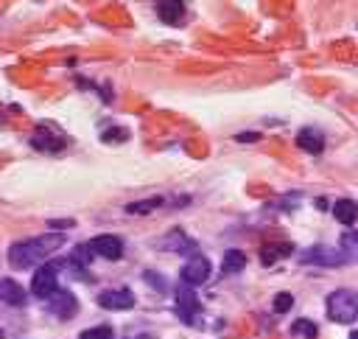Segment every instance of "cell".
<instances>
[{
    "label": "cell",
    "mask_w": 358,
    "mask_h": 339,
    "mask_svg": "<svg viewBox=\"0 0 358 339\" xmlns=\"http://www.w3.org/2000/svg\"><path fill=\"white\" fill-rule=\"evenodd\" d=\"M62 247H64L62 233L34 235V238H25V241H17V244L8 247V263L14 269H34V266H42V261L50 258Z\"/></svg>",
    "instance_id": "obj_1"
},
{
    "label": "cell",
    "mask_w": 358,
    "mask_h": 339,
    "mask_svg": "<svg viewBox=\"0 0 358 339\" xmlns=\"http://www.w3.org/2000/svg\"><path fill=\"white\" fill-rule=\"evenodd\" d=\"M324 308H327V317H330L333 322L350 325V322L358 319V291H352V289H336V291L327 297Z\"/></svg>",
    "instance_id": "obj_2"
},
{
    "label": "cell",
    "mask_w": 358,
    "mask_h": 339,
    "mask_svg": "<svg viewBox=\"0 0 358 339\" xmlns=\"http://www.w3.org/2000/svg\"><path fill=\"white\" fill-rule=\"evenodd\" d=\"M296 261L310 263V266H344L350 261V255L344 249H336V247H327V244H313V247L296 252Z\"/></svg>",
    "instance_id": "obj_3"
},
{
    "label": "cell",
    "mask_w": 358,
    "mask_h": 339,
    "mask_svg": "<svg viewBox=\"0 0 358 339\" xmlns=\"http://www.w3.org/2000/svg\"><path fill=\"white\" fill-rule=\"evenodd\" d=\"M173 303H176V317L185 322V325H199V314H201V303L193 291V286L182 283L176 286V294H173Z\"/></svg>",
    "instance_id": "obj_4"
},
{
    "label": "cell",
    "mask_w": 358,
    "mask_h": 339,
    "mask_svg": "<svg viewBox=\"0 0 358 339\" xmlns=\"http://www.w3.org/2000/svg\"><path fill=\"white\" fill-rule=\"evenodd\" d=\"M56 263H42L36 266L34 277H31V294L39 297V300H48L56 289H59V280H56Z\"/></svg>",
    "instance_id": "obj_5"
},
{
    "label": "cell",
    "mask_w": 358,
    "mask_h": 339,
    "mask_svg": "<svg viewBox=\"0 0 358 339\" xmlns=\"http://www.w3.org/2000/svg\"><path fill=\"white\" fill-rule=\"evenodd\" d=\"M45 308H48L53 317H59V319H70V317L78 311V300H76V294H73L70 289H56V291L45 300Z\"/></svg>",
    "instance_id": "obj_6"
},
{
    "label": "cell",
    "mask_w": 358,
    "mask_h": 339,
    "mask_svg": "<svg viewBox=\"0 0 358 339\" xmlns=\"http://www.w3.org/2000/svg\"><path fill=\"white\" fill-rule=\"evenodd\" d=\"M87 247L92 249L95 258H106V261H117V258H123V241H120L117 235H109V233L90 238Z\"/></svg>",
    "instance_id": "obj_7"
},
{
    "label": "cell",
    "mask_w": 358,
    "mask_h": 339,
    "mask_svg": "<svg viewBox=\"0 0 358 339\" xmlns=\"http://www.w3.org/2000/svg\"><path fill=\"white\" fill-rule=\"evenodd\" d=\"M210 280V261L204 255H190V261L182 266V283L187 286H201Z\"/></svg>",
    "instance_id": "obj_8"
},
{
    "label": "cell",
    "mask_w": 358,
    "mask_h": 339,
    "mask_svg": "<svg viewBox=\"0 0 358 339\" xmlns=\"http://www.w3.org/2000/svg\"><path fill=\"white\" fill-rule=\"evenodd\" d=\"M98 305L106 311H126L134 305V294L129 289H103L98 294Z\"/></svg>",
    "instance_id": "obj_9"
},
{
    "label": "cell",
    "mask_w": 358,
    "mask_h": 339,
    "mask_svg": "<svg viewBox=\"0 0 358 339\" xmlns=\"http://www.w3.org/2000/svg\"><path fill=\"white\" fill-rule=\"evenodd\" d=\"M31 146H34V148H39V151L53 154V151H62V148L67 146V137H64V134L50 132L48 126H36V132H34V137H31Z\"/></svg>",
    "instance_id": "obj_10"
},
{
    "label": "cell",
    "mask_w": 358,
    "mask_h": 339,
    "mask_svg": "<svg viewBox=\"0 0 358 339\" xmlns=\"http://www.w3.org/2000/svg\"><path fill=\"white\" fill-rule=\"evenodd\" d=\"M0 303L6 305H25L28 303V291L11 280V277H0Z\"/></svg>",
    "instance_id": "obj_11"
},
{
    "label": "cell",
    "mask_w": 358,
    "mask_h": 339,
    "mask_svg": "<svg viewBox=\"0 0 358 339\" xmlns=\"http://www.w3.org/2000/svg\"><path fill=\"white\" fill-rule=\"evenodd\" d=\"M296 146H299L302 151H308V154H322V151H324V137H322L319 129L305 126V129H299V134H296Z\"/></svg>",
    "instance_id": "obj_12"
},
{
    "label": "cell",
    "mask_w": 358,
    "mask_h": 339,
    "mask_svg": "<svg viewBox=\"0 0 358 339\" xmlns=\"http://www.w3.org/2000/svg\"><path fill=\"white\" fill-rule=\"evenodd\" d=\"M157 17L165 25H176L185 17V0H157Z\"/></svg>",
    "instance_id": "obj_13"
},
{
    "label": "cell",
    "mask_w": 358,
    "mask_h": 339,
    "mask_svg": "<svg viewBox=\"0 0 358 339\" xmlns=\"http://www.w3.org/2000/svg\"><path fill=\"white\" fill-rule=\"evenodd\" d=\"M159 247L162 249H171V252H185V255H196V244L185 235V233H179V230H173V233H168L165 238H159Z\"/></svg>",
    "instance_id": "obj_14"
},
{
    "label": "cell",
    "mask_w": 358,
    "mask_h": 339,
    "mask_svg": "<svg viewBox=\"0 0 358 339\" xmlns=\"http://www.w3.org/2000/svg\"><path fill=\"white\" fill-rule=\"evenodd\" d=\"M333 216H336V221H338V224L352 227V224H355V219H358V205H355L352 199H338V202L333 205Z\"/></svg>",
    "instance_id": "obj_15"
},
{
    "label": "cell",
    "mask_w": 358,
    "mask_h": 339,
    "mask_svg": "<svg viewBox=\"0 0 358 339\" xmlns=\"http://www.w3.org/2000/svg\"><path fill=\"white\" fill-rule=\"evenodd\" d=\"M246 266V255L241 252V249H227L224 252V261H221V272L224 275H235V272H241Z\"/></svg>",
    "instance_id": "obj_16"
},
{
    "label": "cell",
    "mask_w": 358,
    "mask_h": 339,
    "mask_svg": "<svg viewBox=\"0 0 358 339\" xmlns=\"http://www.w3.org/2000/svg\"><path fill=\"white\" fill-rule=\"evenodd\" d=\"M291 244H268V247H263V252H260V263L263 266H271L277 258H285V255H291Z\"/></svg>",
    "instance_id": "obj_17"
},
{
    "label": "cell",
    "mask_w": 358,
    "mask_h": 339,
    "mask_svg": "<svg viewBox=\"0 0 358 339\" xmlns=\"http://www.w3.org/2000/svg\"><path fill=\"white\" fill-rule=\"evenodd\" d=\"M162 202H165L162 196H151V199H143V202H131V205H126V213H131V216H143V213L157 210Z\"/></svg>",
    "instance_id": "obj_18"
},
{
    "label": "cell",
    "mask_w": 358,
    "mask_h": 339,
    "mask_svg": "<svg viewBox=\"0 0 358 339\" xmlns=\"http://www.w3.org/2000/svg\"><path fill=\"white\" fill-rule=\"evenodd\" d=\"M291 333L299 336V339H316L319 328H316V322H310V319H296V322L291 325Z\"/></svg>",
    "instance_id": "obj_19"
},
{
    "label": "cell",
    "mask_w": 358,
    "mask_h": 339,
    "mask_svg": "<svg viewBox=\"0 0 358 339\" xmlns=\"http://www.w3.org/2000/svg\"><path fill=\"white\" fill-rule=\"evenodd\" d=\"M78 339H115V331H112L109 325H95V328L81 331Z\"/></svg>",
    "instance_id": "obj_20"
},
{
    "label": "cell",
    "mask_w": 358,
    "mask_h": 339,
    "mask_svg": "<svg viewBox=\"0 0 358 339\" xmlns=\"http://www.w3.org/2000/svg\"><path fill=\"white\" fill-rule=\"evenodd\" d=\"M341 249H344L350 258L358 261V233H355V230H347V233L341 235Z\"/></svg>",
    "instance_id": "obj_21"
},
{
    "label": "cell",
    "mask_w": 358,
    "mask_h": 339,
    "mask_svg": "<svg viewBox=\"0 0 358 339\" xmlns=\"http://www.w3.org/2000/svg\"><path fill=\"white\" fill-rule=\"evenodd\" d=\"M291 305H294V297L288 294V291H280L277 297H274V314H285V311H291Z\"/></svg>",
    "instance_id": "obj_22"
},
{
    "label": "cell",
    "mask_w": 358,
    "mask_h": 339,
    "mask_svg": "<svg viewBox=\"0 0 358 339\" xmlns=\"http://www.w3.org/2000/svg\"><path fill=\"white\" fill-rule=\"evenodd\" d=\"M123 137H126V132H123V129H112V132H106V134H103V140H123Z\"/></svg>",
    "instance_id": "obj_23"
},
{
    "label": "cell",
    "mask_w": 358,
    "mask_h": 339,
    "mask_svg": "<svg viewBox=\"0 0 358 339\" xmlns=\"http://www.w3.org/2000/svg\"><path fill=\"white\" fill-rule=\"evenodd\" d=\"M50 227H56V230H64V227H73V219H67V221H50Z\"/></svg>",
    "instance_id": "obj_24"
},
{
    "label": "cell",
    "mask_w": 358,
    "mask_h": 339,
    "mask_svg": "<svg viewBox=\"0 0 358 339\" xmlns=\"http://www.w3.org/2000/svg\"><path fill=\"white\" fill-rule=\"evenodd\" d=\"M350 339H358V331H352V333H350Z\"/></svg>",
    "instance_id": "obj_25"
},
{
    "label": "cell",
    "mask_w": 358,
    "mask_h": 339,
    "mask_svg": "<svg viewBox=\"0 0 358 339\" xmlns=\"http://www.w3.org/2000/svg\"><path fill=\"white\" fill-rule=\"evenodd\" d=\"M0 339H3V328H0Z\"/></svg>",
    "instance_id": "obj_26"
}]
</instances>
